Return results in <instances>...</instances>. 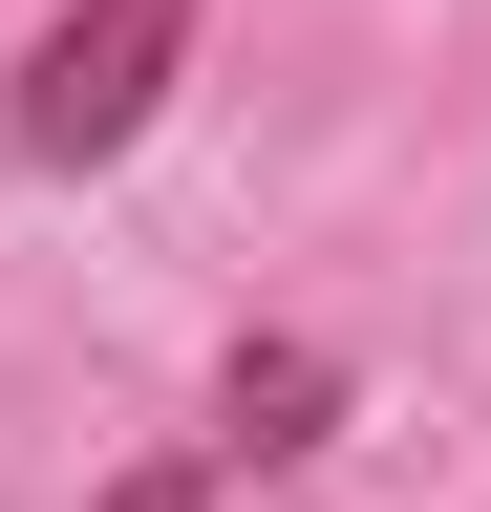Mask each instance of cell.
Returning a JSON list of instances; mask_svg holds the SVG:
<instances>
[{
  "label": "cell",
  "instance_id": "cell-2",
  "mask_svg": "<svg viewBox=\"0 0 491 512\" xmlns=\"http://www.w3.org/2000/svg\"><path fill=\"white\" fill-rule=\"evenodd\" d=\"M321 406H342V363H321V342H235V384H214V427H235V448H321Z\"/></svg>",
  "mask_w": 491,
  "mask_h": 512
},
{
  "label": "cell",
  "instance_id": "cell-1",
  "mask_svg": "<svg viewBox=\"0 0 491 512\" xmlns=\"http://www.w3.org/2000/svg\"><path fill=\"white\" fill-rule=\"evenodd\" d=\"M193 22H214V0H65V22L22 43V150H43V171H107V150L171 107Z\"/></svg>",
  "mask_w": 491,
  "mask_h": 512
}]
</instances>
